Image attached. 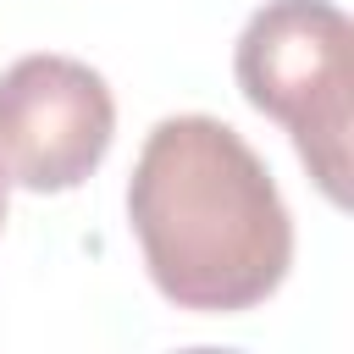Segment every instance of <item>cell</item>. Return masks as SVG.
I'll return each mask as SVG.
<instances>
[{"mask_svg": "<svg viewBox=\"0 0 354 354\" xmlns=\"http://www.w3.org/2000/svg\"><path fill=\"white\" fill-rule=\"evenodd\" d=\"M116 138V100L88 61L22 55L0 72V171L28 194L88 183Z\"/></svg>", "mask_w": 354, "mask_h": 354, "instance_id": "cell-3", "label": "cell"}, {"mask_svg": "<svg viewBox=\"0 0 354 354\" xmlns=\"http://www.w3.org/2000/svg\"><path fill=\"white\" fill-rule=\"evenodd\" d=\"M127 221L149 282L194 315H238L266 304L293 266V216L266 171L221 116H166L149 127Z\"/></svg>", "mask_w": 354, "mask_h": 354, "instance_id": "cell-1", "label": "cell"}, {"mask_svg": "<svg viewBox=\"0 0 354 354\" xmlns=\"http://www.w3.org/2000/svg\"><path fill=\"white\" fill-rule=\"evenodd\" d=\"M6 188H11V183H6V171H0V227H6Z\"/></svg>", "mask_w": 354, "mask_h": 354, "instance_id": "cell-4", "label": "cell"}, {"mask_svg": "<svg viewBox=\"0 0 354 354\" xmlns=\"http://www.w3.org/2000/svg\"><path fill=\"white\" fill-rule=\"evenodd\" d=\"M243 100L282 122L315 188L348 205V122H354V28L332 0H266L232 50Z\"/></svg>", "mask_w": 354, "mask_h": 354, "instance_id": "cell-2", "label": "cell"}]
</instances>
